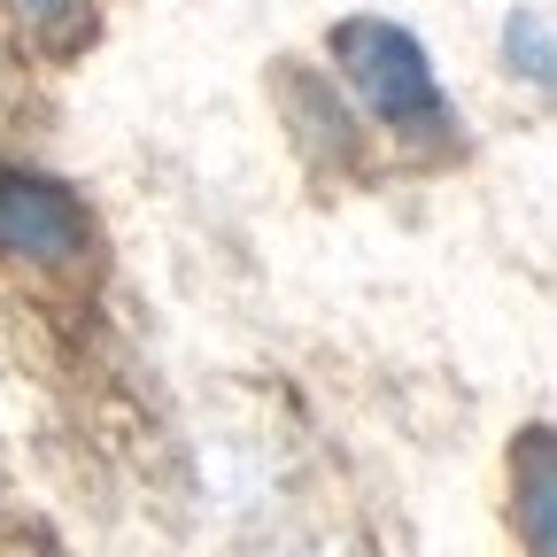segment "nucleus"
<instances>
[{
	"mask_svg": "<svg viewBox=\"0 0 557 557\" xmlns=\"http://www.w3.org/2000/svg\"><path fill=\"white\" fill-rule=\"evenodd\" d=\"M278 101H287V124L302 148H333V171L357 163V116L333 101V86L302 62H278Z\"/></svg>",
	"mask_w": 557,
	"mask_h": 557,
	"instance_id": "obj_3",
	"label": "nucleus"
},
{
	"mask_svg": "<svg viewBox=\"0 0 557 557\" xmlns=\"http://www.w3.org/2000/svg\"><path fill=\"white\" fill-rule=\"evenodd\" d=\"M504 70H511V78H527L534 94H549V78H557V39H549V9H542V0H519V9L504 16Z\"/></svg>",
	"mask_w": 557,
	"mask_h": 557,
	"instance_id": "obj_5",
	"label": "nucleus"
},
{
	"mask_svg": "<svg viewBox=\"0 0 557 557\" xmlns=\"http://www.w3.org/2000/svg\"><path fill=\"white\" fill-rule=\"evenodd\" d=\"M325 62L341 70L348 101H357L387 139L418 156H449L457 148V101L434 78V54L418 47V32H403L395 16H341L325 32Z\"/></svg>",
	"mask_w": 557,
	"mask_h": 557,
	"instance_id": "obj_1",
	"label": "nucleus"
},
{
	"mask_svg": "<svg viewBox=\"0 0 557 557\" xmlns=\"http://www.w3.org/2000/svg\"><path fill=\"white\" fill-rule=\"evenodd\" d=\"M0 256L24 271H86L101 256V225L86 194L47 171L0 163Z\"/></svg>",
	"mask_w": 557,
	"mask_h": 557,
	"instance_id": "obj_2",
	"label": "nucleus"
},
{
	"mask_svg": "<svg viewBox=\"0 0 557 557\" xmlns=\"http://www.w3.org/2000/svg\"><path fill=\"white\" fill-rule=\"evenodd\" d=\"M511 519L527 527V557H549V527H557V442H549V426H527L511 449Z\"/></svg>",
	"mask_w": 557,
	"mask_h": 557,
	"instance_id": "obj_4",
	"label": "nucleus"
},
{
	"mask_svg": "<svg viewBox=\"0 0 557 557\" xmlns=\"http://www.w3.org/2000/svg\"><path fill=\"white\" fill-rule=\"evenodd\" d=\"M9 9H16L32 32H54V39H70V32L86 24V9H94V0H9Z\"/></svg>",
	"mask_w": 557,
	"mask_h": 557,
	"instance_id": "obj_6",
	"label": "nucleus"
}]
</instances>
